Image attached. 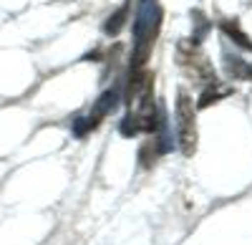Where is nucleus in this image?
I'll return each mask as SVG.
<instances>
[{"label":"nucleus","mask_w":252,"mask_h":245,"mask_svg":"<svg viewBox=\"0 0 252 245\" xmlns=\"http://www.w3.org/2000/svg\"><path fill=\"white\" fill-rule=\"evenodd\" d=\"M134 51H131V66L129 71L146 69V61L152 56L157 43V35L161 31V5L159 0H139V10L134 18Z\"/></svg>","instance_id":"obj_1"},{"label":"nucleus","mask_w":252,"mask_h":245,"mask_svg":"<svg viewBox=\"0 0 252 245\" xmlns=\"http://www.w3.org/2000/svg\"><path fill=\"white\" fill-rule=\"evenodd\" d=\"M222 31L235 40L237 46H242V48H247V51H252V38L240 28V23L237 20H222Z\"/></svg>","instance_id":"obj_5"},{"label":"nucleus","mask_w":252,"mask_h":245,"mask_svg":"<svg viewBox=\"0 0 252 245\" xmlns=\"http://www.w3.org/2000/svg\"><path fill=\"white\" fill-rule=\"evenodd\" d=\"M227 71L232 78H240V81H252V64H247V61L232 56L227 58Z\"/></svg>","instance_id":"obj_6"},{"label":"nucleus","mask_w":252,"mask_h":245,"mask_svg":"<svg viewBox=\"0 0 252 245\" xmlns=\"http://www.w3.org/2000/svg\"><path fill=\"white\" fill-rule=\"evenodd\" d=\"M177 141L184 157H192L197 149V109L192 104V96H189L184 89H179L177 94Z\"/></svg>","instance_id":"obj_2"},{"label":"nucleus","mask_w":252,"mask_h":245,"mask_svg":"<svg viewBox=\"0 0 252 245\" xmlns=\"http://www.w3.org/2000/svg\"><path fill=\"white\" fill-rule=\"evenodd\" d=\"M129 8H131V0H126V3H124L116 13H111V15L106 18V23H103V33L111 35V38H116V35L124 31L126 20H129Z\"/></svg>","instance_id":"obj_4"},{"label":"nucleus","mask_w":252,"mask_h":245,"mask_svg":"<svg viewBox=\"0 0 252 245\" xmlns=\"http://www.w3.org/2000/svg\"><path fill=\"white\" fill-rule=\"evenodd\" d=\"M119 101H121V94H119V86H114V89H109V91H103L98 99H96V104H94V109H91V114L86 116V121H89V127H91V132L101 124L103 119H106L109 114H114L116 111V106H119Z\"/></svg>","instance_id":"obj_3"},{"label":"nucleus","mask_w":252,"mask_h":245,"mask_svg":"<svg viewBox=\"0 0 252 245\" xmlns=\"http://www.w3.org/2000/svg\"><path fill=\"white\" fill-rule=\"evenodd\" d=\"M227 94H232V89H220L217 81H215V84H207V89L202 91V96H199V101H197V109H207L209 104H215L217 99H222V96H227Z\"/></svg>","instance_id":"obj_7"},{"label":"nucleus","mask_w":252,"mask_h":245,"mask_svg":"<svg viewBox=\"0 0 252 245\" xmlns=\"http://www.w3.org/2000/svg\"><path fill=\"white\" fill-rule=\"evenodd\" d=\"M192 18H194V26H197V31L192 33V43H194V46H199L212 26H209V20L204 18V13H202V10H192Z\"/></svg>","instance_id":"obj_8"}]
</instances>
